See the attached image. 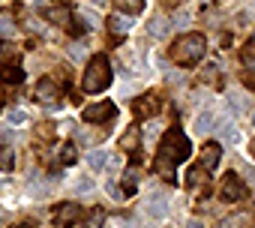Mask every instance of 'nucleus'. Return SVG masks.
<instances>
[{
  "label": "nucleus",
  "instance_id": "a211bd4d",
  "mask_svg": "<svg viewBox=\"0 0 255 228\" xmlns=\"http://www.w3.org/2000/svg\"><path fill=\"white\" fill-rule=\"evenodd\" d=\"M108 24H111V27H114V30H126V27H129V24H132V21H129V18H123V15H114V18H111V21H108Z\"/></svg>",
  "mask_w": 255,
  "mask_h": 228
},
{
  "label": "nucleus",
  "instance_id": "393cba45",
  "mask_svg": "<svg viewBox=\"0 0 255 228\" xmlns=\"http://www.w3.org/2000/svg\"><path fill=\"white\" fill-rule=\"evenodd\" d=\"M12 228H36L33 222H18V225H12Z\"/></svg>",
  "mask_w": 255,
  "mask_h": 228
},
{
  "label": "nucleus",
  "instance_id": "9b49d317",
  "mask_svg": "<svg viewBox=\"0 0 255 228\" xmlns=\"http://www.w3.org/2000/svg\"><path fill=\"white\" fill-rule=\"evenodd\" d=\"M105 162H108V156H105L102 150H93V153H87V165H90L93 171H99V168H105Z\"/></svg>",
  "mask_w": 255,
  "mask_h": 228
},
{
  "label": "nucleus",
  "instance_id": "2eb2a0df",
  "mask_svg": "<svg viewBox=\"0 0 255 228\" xmlns=\"http://www.w3.org/2000/svg\"><path fill=\"white\" fill-rule=\"evenodd\" d=\"M195 129L204 135V132H210L213 129V114H201V117H198V123H195Z\"/></svg>",
  "mask_w": 255,
  "mask_h": 228
},
{
  "label": "nucleus",
  "instance_id": "b1692460",
  "mask_svg": "<svg viewBox=\"0 0 255 228\" xmlns=\"http://www.w3.org/2000/svg\"><path fill=\"white\" fill-rule=\"evenodd\" d=\"M246 177H249V183L255 186V168H249V171H246Z\"/></svg>",
  "mask_w": 255,
  "mask_h": 228
},
{
  "label": "nucleus",
  "instance_id": "bb28decb",
  "mask_svg": "<svg viewBox=\"0 0 255 228\" xmlns=\"http://www.w3.org/2000/svg\"><path fill=\"white\" fill-rule=\"evenodd\" d=\"M0 105H3V90H0Z\"/></svg>",
  "mask_w": 255,
  "mask_h": 228
},
{
  "label": "nucleus",
  "instance_id": "7ed1b4c3",
  "mask_svg": "<svg viewBox=\"0 0 255 228\" xmlns=\"http://www.w3.org/2000/svg\"><path fill=\"white\" fill-rule=\"evenodd\" d=\"M111 81V66H108V57L105 54H96L90 63H87V72H84V90L87 93H102Z\"/></svg>",
  "mask_w": 255,
  "mask_h": 228
},
{
  "label": "nucleus",
  "instance_id": "f8f14e48",
  "mask_svg": "<svg viewBox=\"0 0 255 228\" xmlns=\"http://www.w3.org/2000/svg\"><path fill=\"white\" fill-rule=\"evenodd\" d=\"M135 180H138V171H135V168H126V177H123V195L135 189Z\"/></svg>",
  "mask_w": 255,
  "mask_h": 228
},
{
  "label": "nucleus",
  "instance_id": "aec40b11",
  "mask_svg": "<svg viewBox=\"0 0 255 228\" xmlns=\"http://www.w3.org/2000/svg\"><path fill=\"white\" fill-rule=\"evenodd\" d=\"M0 78H6V81H21V69H0Z\"/></svg>",
  "mask_w": 255,
  "mask_h": 228
},
{
  "label": "nucleus",
  "instance_id": "c85d7f7f",
  "mask_svg": "<svg viewBox=\"0 0 255 228\" xmlns=\"http://www.w3.org/2000/svg\"><path fill=\"white\" fill-rule=\"evenodd\" d=\"M252 156H255V144H252Z\"/></svg>",
  "mask_w": 255,
  "mask_h": 228
},
{
  "label": "nucleus",
  "instance_id": "f03ea898",
  "mask_svg": "<svg viewBox=\"0 0 255 228\" xmlns=\"http://www.w3.org/2000/svg\"><path fill=\"white\" fill-rule=\"evenodd\" d=\"M204 51H207V39H204L201 33H189V36H180V39L174 42L171 57H174V63H180V66H192V63H198V60L204 57Z\"/></svg>",
  "mask_w": 255,
  "mask_h": 228
},
{
  "label": "nucleus",
  "instance_id": "f3484780",
  "mask_svg": "<svg viewBox=\"0 0 255 228\" xmlns=\"http://www.w3.org/2000/svg\"><path fill=\"white\" fill-rule=\"evenodd\" d=\"M48 18H51V21H57V24H69V12H66V9H63V12H60V9H51V12H48Z\"/></svg>",
  "mask_w": 255,
  "mask_h": 228
},
{
  "label": "nucleus",
  "instance_id": "39448f33",
  "mask_svg": "<svg viewBox=\"0 0 255 228\" xmlns=\"http://www.w3.org/2000/svg\"><path fill=\"white\" fill-rule=\"evenodd\" d=\"M243 180L234 174V171H228L225 177H222V198L225 201H237V198H243Z\"/></svg>",
  "mask_w": 255,
  "mask_h": 228
},
{
  "label": "nucleus",
  "instance_id": "4468645a",
  "mask_svg": "<svg viewBox=\"0 0 255 228\" xmlns=\"http://www.w3.org/2000/svg\"><path fill=\"white\" fill-rule=\"evenodd\" d=\"M147 210H150V216H165V198H150V204H147Z\"/></svg>",
  "mask_w": 255,
  "mask_h": 228
},
{
  "label": "nucleus",
  "instance_id": "423d86ee",
  "mask_svg": "<svg viewBox=\"0 0 255 228\" xmlns=\"http://www.w3.org/2000/svg\"><path fill=\"white\" fill-rule=\"evenodd\" d=\"M36 99H39L42 105H57V102H60V90H57V84H54L51 78H42V81L36 84Z\"/></svg>",
  "mask_w": 255,
  "mask_h": 228
},
{
  "label": "nucleus",
  "instance_id": "4be33fe9",
  "mask_svg": "<svg viewBox=\"0 0 255 228\" xmlns=\"http://www.w3.org/2000/svg\"><path fill=\"white\" fill-rule=\"evenodd\" d=\"M60 159H66V165H72V162H75V147H72V144H66V147H63V153H60Z\"/></svg>",
  "mask_w": 255,
  "mask_h": 228
},
{
  "label": "nucleus",
  "instance_id": "6e6552de",
  "mask_svg": "<svg viewBox=\"0 0 255 228\" xmlns=\"http://www.w3.org/2000/svg\"><path fill=\"white\" fill-rule=\"evenodd\" d=\"M135 114L138 117H150V114H156L159 111V96H153V93H147V96H141V99H135Z\"/></svg>",
  "mask_w": 255,
  "mask_h": 228
},
{
  "label": "nucleus",
  "instance_id": "ddd939ff",
  "mask_svg": "<svg viewBox=\"0 0 255 228\" xmlns=\"http://www.w3.org/2000/svg\"><path fill=\"white\" fill-rule=\"evenodd\" d=\"M15 162V150L12 147H0V168H12Z\"/></svg>",
  "mask_w": 255,
  "mask_h": 228
},
{
  "label": "nucleus",
  "instance_id": "0eeeda50",
  "mask_svg": "<svg viewBox=\"0 0 255 228\" xmlns=\"http://www.w3.org/2000/svg\"><path fill=\"white\" fill-rule=\"evenodd\" d=\"M78 213H81V210H78V204H72V201L57 204V207H54V225H63V228H66V225H72V222L78 219Z\"/></svg>",
  "mask_w": 255,
  "mask_h": 228
},
{
  "label": "nucleus",
  "instance_id": "9d476101",
  "mask_svg": "<svg viewBox=\"0 0 255 228\" xmlns=\"http://www.w3.org/2000/svg\"><path fill=\"white\" fill-rule=\"evenodd\" d=\"M102 225H105V210H102V207H90L81 228H102Z\"/></svg>",
  "mask_w": 255,
  "mask_h": 228
},
{
  "label": "nucleus",
  "instance_id": "a878e982",
  "mask_svg": "<svg viewBox=\"0 0 255 228\" xmlns=\"http://www.w3.org/2000/svg\"><path fill=\"white\" fill-rule=\"evenodd\" d=\"M186 228H201V222H195V219H192V222H189Z\"/></svg>",
  "mask_w": 255,
  "mask_h": 228
},
{
  "label": "nucleus",
  "instance_id": "1a4fd4ad",
  "mask_svg": "<svg viewBox=\"0 0 255 228\" xmlns=\"http://www.w3.org/2000/svg\"><path fill=\"white\" fill-rule=\"evenodd\" d=\"M216 165H219V144H207L201 150V168L204 171H213Z\"/></svg>",
  "mask_w": 255,
  "mask_h": 228
},
{
  "label": "nucleus",
  "instance_id": "20e7f679",
  "mask_svg": "<svg viewBox=\"0 0 255 228\" xmlns=\"http://www.w3.org/2000/svg\"><path fill=\"white\" fill-rule=\"evenodd\" d=\"M114 114H117L114 102H96V105H87V108H84L81 117H84L87 123H102V120H111Z\"/></svg>",
  "mask_w": 255,
  "mask_h": 228
},
{
  "label": "nucleus",
  "instance_id": "cd10ccee",
  "mask_svg": "<svg viewBox=\"0 0 255 228\" xmlns=\"http://www.w3.org/2000/svg\"><path fill=\"white\" fill-rule=\"evenodd\" d=\"M252 126H255V114H252Z\"/></svg>",
  "mask_w": 255,
  "mask_h": 228
},
{
  "label": "nucleus",
  "instance_id": "5701e85b",
  "mask_svg": "<svg viewBox=\"0 0 255 228\" xmlns=\"http://www.w3.org/2000/svg\"><path fill=\"white\" fill-rule=\"evenodd\" d=\"M165 30H168L165 21H150V33H165Z\"/></svg>",
  "mask_w": 255,
  "mask_h": 228
},
{
  "label": "nucleus",
  "instance_id": "dca6fc26",
  "mask_svg": "<svg viewBox=\"0 0 255 228\" xmlns=\"http://www.w3.org/2000/svg\"><path fill=\"white\" fill-rule=\"evenodd\" d=\"M114 3L120 9H126V12H138L141 9V0H114Z\"/></svg>",
  "mask_w": 255,
  "mask_h": 228
},
{
  "label": "nucleus",
  "instance_id": "6ab92c4d",
  "mask_svg": "<svg viewBox=\"0 0 255 228\" xmlns=\"http://www.w3.org/2000/svg\"><path fill=\"white\" fill-rule=\"evenodd\" d=\"M6 117H9V123H12V126H18V123H24V120H27L21 108H15V111H9V114H6Z\"/></svg>",
  "mask_w": 255,
  "mask_h": 228
},
{
  "label": "nucleus",
  "instance_id": "f257e3e1",
  "mask_svg": "<svg viewBox=\"0 0 255 228\" xmlns=\"http://www.w3.org/2000/svg\"><path fill=\"white\" fill-rule=\"evenodd\" d=\"M189 156V141L180 129H171L165 132L162 144H159V153H156V171L165 177V180H174V165L183 162Z\"/></svg>",
  "mask_w": 255,
  "mask_h": 228
},
{
  "label": "nucleus",
  "instance_id": "412c9836",
  "mask_svg": "<svg viewBox=\"0 0 255 228\" xmlns=\"http://www.w3.org/2000/svg\"><path fill=\"white\" fill-rule=\"evenodd\" d=\"M222 138H225L228 144H234V141H237V129H234V126H222Z\"/></svg>",
  "mask_w": 255,
  "mask_h": 228
}]
</instances>
